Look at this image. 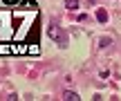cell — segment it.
Wrapping results in <instances>:
<instances>
[{
  "label": "cell",
  "mask_w": 121,
  "mask_h": 101,
  "mask_svg": "<svg viewBox=\"0 0 121 101\" xmlns=\"http://www.w3.org/2000/svg\"><path fill=\"white\" fill-rule=\"evenodd\" d=\"M7 2H9V4H16V2H18V0H7Z\"/></svg>",
  "instance_id": "52a82bcc"
},
{
  "label": "cell",
  "mask_w": 121,
  "mask_h": 101,
  "mask_svg": "<svg viewBox=\"0 0 121 101\" xmlns=\"http://www.w3.org/2000/svg\"><path fill=\"white\" fill-rule=\"evenodd\" d=\"M99 45H101V47H108V45H110V38H101Z\"/></svg>",
  "instance_id": "8992f818"
},
{
  "label": "cell",
  "mask_w": 121,
  "mask_h": 101,
  "mask_svg": "<svg viewBox=\"0 0 121 101\" xmlns=\"http://www.w3.org/2000/svg\"><path fill=\"white\" fill-rule=\"evenodd\" d=\"M63 99H65V101H78V94L72 92V90H67V92L63 94Z\"/></svg>",
  "instance_id": "3957f363"
},
{
  "label": "cell",
  "mask_w": 121,
  "mask_h": 101,
  "mask_svg": "<svg viewBox=\"0 0 121 101\" xmlns=\"http://www.w3.org/2000/svg\"><path fill=\"white\" fill-rule=\"evenodd\" d=\"M65 7L69 11H74V9H78V0H65Z\"/></svg>",
  "instance_id": "277c9868"
},
{
  "label": "cell",
  "mask_w": 121,
  "mask_h": 101,
  "mask_svg": "<svg viewBox=\"0 0 121 101\" xmlns=\"http://www.w3.org/2000/svg\"><path fill=\"white\" fill-rule=\"evenodd\" d=\"M96 20L99 22H108V11H105V9H99V11H96Z\"/></svg>",
  "instance_id": "7a4b0ae2"
},
{
  "label": "cell",
  "mask_w": 121,
  "mask_h": 101,
  "mask_svg": "<svg viewBox=\"0 0 121 101\" xmlns=\"http://www.w3.org/2000/svg\"><path fill=\"white\" fill-rule=\"evenodd\" d=\"M9 52H13L11 45H0V54H9Z\"/></svg>",
  "instance_id": "5b68a950"
},
{
  "label": "cell",
  "mask_w": 121,
  "mask_h": 101,
  "mask_svg": "<svg viewBox=\"0 0 121 101\" xmlns=\"http://www.w3.org/2000/svg\"><path fill=\"white\" fill-rule=\"evenodd\" d=\"M47 34L52 36V38L56 40V43H63V31H60L56 25H49V27H47Z\"/></svg>",
  "instance_id": "6da1fadb"
}]
</instances>
